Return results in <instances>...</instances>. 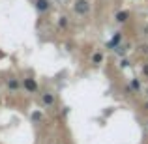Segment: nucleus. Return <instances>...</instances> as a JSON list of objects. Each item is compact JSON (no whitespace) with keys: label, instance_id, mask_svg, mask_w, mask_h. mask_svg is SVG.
I'll return each instance as SVG.
<instances>
[{"label":"nucleus","instance_id":"nucleus-1","mask_svg":"<svg viewBox=\"0 0 148 144\" xmlns=\"http://www.w3.org/2000/svg\"><path fill=\"white\" fill-rule=\"evenodd\" d=\"M73 11H75L77 15H86L88 11H90V2H88V0H75Z\"/></svg>","mask_w":148,"mask_h":144},{"label":"nucleus","instance_id":"nucleus-3","mask_svg":"<svg viewBox=\"0 0 148 144\" xmlns=\"http://www.w3.org/2000/svg\"><path fill=\"white\" fill-rule=\"evenodd\" d=\"M8 88H10L11 92H19V88H21V83H19L17 79H13V77H11V79H8Z\"/></svg>","mask_w":148,"mask_h":144},{"label":"nucleus","instance_id":"nucleus-5","mask_svg":"<svg viewBox=\"0 0 148 144\" xmlns=\"http://www.w3.org/2000/svg\"><path fill=\"white\" fill-rule=\"evenodd\" d=\"M41 101H43L45 105H49V107H51V105H54V96L51 94V92H45V94L41 96Z\"/></svg>","mask_w":148,"mask_h":144},{"label":"nucleus","instance_id":"nucleus-9","mask_svg":"<svg viewBox=\"0 0 148 144\" xmlns=\"http://www.w3.org/2000/svg\"><path fill=\"white\" fill-rule=\"evenodd\" d=\"M101 60H103V54H101V53H94L92 62H94V64H101Z\"/></svg>","mask_w":148,"mask_h":144},{"label":"nucleus","instance_id":"nucleus-11","mask_svg":"<svg viewBox=\"0 0 148 144\" xmlns=\"http://www.w3.org/2000/svg\"><path fill=\"white\" fill-rule=\"evenodd\" d=\"M32 120H41V112H32Z\"/></svg>","mask_w":148,"mask_h":144},{"label":"nucleus","instance_id":"nucleus-15","mask_svg":"<svg viewBox=\"0 0 148 144\" xmlns=\"http://www.w3.org/2000/svg\"><path fill=\"white\" fill-rule=\"evenodd\" d=\"M146 92H148V90H146Z\"/></svg>","mask_w":148,"mask_h":144},{"label":"nucleus","instance_id":"nucleus-10","mask_svg":"<svg viewBox=\"0 0 148 144\" xmlns=\"http://www.w3.org/2000/svg\"><path fill=\"white\" fill-rule=\"evenodd\" d=\"M58 26H60V28H66V26H68V17H60L58 19Z\"/></svg>","mask_w":148,"mask_h":144},{"label":"nucleus","instance_id":"nucleus-7","mask_svg":"<svg viewBox=\"0 0 148 144\" xmlns=\"http://www.w3.org/2000/svg\"><path fill=\"white\" fill-rule=\"evenodd\" d=\"M127 17H130L127 11H120V13H116V21H118V23H126Z\"/></svg>","mask_w":148,"mask_h":144},{"label":"nucleus","instance_id":"nucleus-13","mask_svg":"<svg viewBox=\"0 0 148 144\" xmlns=\"http://www.w3.org/2000/svg\"><path fill=\"white\" fill-rule=\"evenodd\" d=\"M127 66H130V62H127V60H122V62H120V68H127Z\"/></svg>","mask_w":148,"mask_h":144},{"label":"nucleus","instance_id":"nucleus-6","mask_svg":"<svg viewBox=\"0 0 148 144\" xmlns=\"http://www.w3.org/2000/svg\"><path fill=\"white\" fill-rule=\"evenodd\" d=\"M120 40H122V34H116V36L107 43V47L109 49H116V47H118V43H120Z\"/></svg>","mask_w":148,"mask_h":144},{"label":"nucleus","instance_id":"nucleus-8","mask_svg":"<svg viewBox=\"0 0 148 144\" xmlns=\"http://www.w3.org/2000/svg\"><path fill=\"white\" fill-rule=\"evenodd\" d=\"M130 88H131L133 92H139V90H141V83H139L137 79H133V81L130 83Z\"/></svg>","mask_w":148,"mask_h":144},{"label":"nucleus","instance_id":"nucleus-4","mask_svg":"<svg viewBox=\"0 0 148 144\" xmlns=\"http://www.w3.org/2000/svg\"><path fill=\"white\" fill-rule=\"evenodd\" d=\"M36 10L40 11V13L47 11L49 10V0H36Z\"/></svg>","mask_w":148,"mask_h":144},{"label":"nucleus","instance_id":"nucleus-14","mask_svg":"<svg viewBox=\"0 0 148 144\" xmlns=\"http://www.w3.org/2000/svg\"><path fill=\"white\" fill-rule=\"evenodd\" d=\"M143 71H145V75H148V64L145 66V68H143Z\"/></svg>","mask_w":148,"mask_h":144},{"label":"nucleus","instance_id":"nucleus-2","mask_svg":"<svg viewBox=\"0 0 148 144\" xmlns=\"http://www.w3.org/2000/svg\"><path fill=\"white\" fill-rule=\"evenodd\" d=\"M23 84H25V90L30 92V94H34V92L38 90V83H36V79H32V77L25 79V81H23Z\"/></svg>","mask_w":148,"mask_h":144},{"label":"nucleus","instance_id":"nucleus-12","mask_svg":"<svg viewBox=\"0 0 148 144\" xmlns=\"http://www.w3.org/2000/svg\"><path fill=\"white\" fill-rule=\"evenodd\" d=\"M114 51H116V53H118V54H124V53H126V49H124V47H116Z\"/></svg>","mask_w":148,"mask_h":144}]
</instances>
